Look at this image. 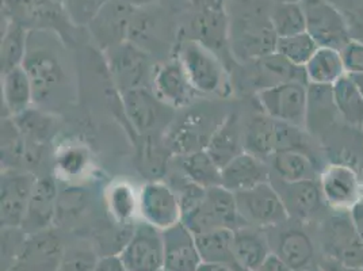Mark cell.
I'll return each instance as SVG.
<instances>
[{
	"mask_svg": "<svg viewBox=\"0 0 363 271\" xmlns=\"http://www.w3.org/2000/svg\"><path fill=\"white\" fill-rule=\"evenodd\" d=\"M90 166V152L84 147L68 145L56 155V171L62 179H79L89 172Z\"/></svg>",
	"mask_w": 363,
	"mask_h": 271,
	"instance_id": "cell-38",
	"label": "cell"
},
{
	"mask_svg": "<svg viewBox=\"0 0 363 271\" xmlns=\"http://www.w3.org/2000/svg\"><path fill=\"white\" fill-rule=\"evenodd\" d=\"M205 150L209 152L214 162L221 168L233 157L244 152L238 125L233 118H229L221 126H218V129L209 138Z\"/></svg>",
	"mask_w": 363,
	"mask_h": 271,
	"instance_id": "cell-33",
	"label": "cell"
},
{
	"mask_svg": "<svg viewBox=\"0 0 363 271\" xmlns=\"http://www.w3.org/2000/svg\"><path fill=\"white\" fill-rule=\"evenodd\" d=\"M23 68L30 77L34 106L57 113L71 102L72 75L56 31H29Z\"/></svg>",
	"mask_w": 363,
	"mask_h": 271,
	"instance_id": "cell-1",
	"label": "cell"
},
{
	"mask_svg": "<svg viewBox=\"0 0 363 271\" xmlns=\"http://www.w3.org/2000/svg\"><path fill=\"white\" fill-rule=\"evenodd\" d=\"M323 258L351 267H363V241L350 211H336L321 223Z\"/></svg>",
	"mask_w": 363,
	"mask_h": 271,
	"instance_id": "cell-2",
	"label": "cell"
},
{
	"mask_svg": "<svg viewBox=\"0 0 363 271\" xmlns=\"http://www.w3.org/2000/svg\"><path fill=\"white\" fill-rule=\"evenodd\" d=\"M277 37H289L306 31V16L301 1L278 3L270 18Z\"/></svg>",
	"mask_w": 363,
	"mask_h": 271,
	"instance_id": "cell-36",
	"label": "cell"
},
{
	"mask_svg": "<svg viewBox=\"0 0 363 271\" xmlns=\"http://www.w3.org/2000/svg\"><path fill=\"white\" fill-rule=\"evenodd\" d=\"M255 60H257V72L263 77L270 79L272 86L285 83V82H303L308 84L303 67H297L291 64L277 52L264 55Z\"/></svg>",
	"mask_w": 363,
	"mask_h": 271,
	"instance_id": "cell-35",
	"label": "cell"
},
{
	"mask_svg": "<svg viewBox=\"0 0 363 271\" xmlns=\"http://www.w3.org/2000/svg\"><path fill=\"white\" fill-rule=\"evenodd\" d=\"M362 132H363V125H362Z\"/></svg>",
	"mask_w": 363,
	"mask_h": 271,
	"instance_id": "cell-54",
	"label": "cell"
},
{
	"mask_svg": "<svg viewBox=\"0 0 363 271\" xmlns=\"http://www.w3.org/2000/svg\"><path fill=\"white\" fill-rule=\"evenodd\" d=\"M270 182V167L262 157L244 151L221 168V186L232 193Z\"/></svg>",
	"mask_w": 363,
	"mask_h": 271,
	"instance_id": "cell-20",
	"label": "cell"
},
{
	"mask_svg": "<svg viewBox=\"0 0 363 271\" xmlns=\"http://www.w3.org/2000/svg\"><path fill=\"white\" fill-rule=\"evenodd\" d=\"M233 255L242 271H257L272 255L267 235L245 226L233 231Z\"/></svg>",
	"mask_w": 363,
	"mask_h": 271,
	"instance_id": "cell-22",
	"label": "cell"
},
{
	"mask_svg": "<svg viewBox=\"0 0 363 271\" xmlns=\"http://www.w3.org/2000/svg\"><path fill=\"white\" fill-rule=\"evenodd\" d=\"M34 106L33 86L26 70L14 68L1 75V111L3 118H13Z\"/></svg>",
	"mask_w": 363,
	"mask_h": 271,
	"instance_id": "cell-23",
	"label": "cell"
},
{
	"mask_svg": "<svg viewBox=\"0 0 363 271\" xmlns=\"http://www.w3.org/2000/svg\"><path fill=\"white\" fill-rule=\"evenodd\" d=\"M122 109L137 135H148L166 125L174 109L160 102L153 91L138 87L121 94Z\"/></svg>",
	"mask_w": 363,
	"mask_h": 271,
	"instance_id": "cell-13",
	"label": "cell"
},
{
	"mask_svg": "<svg viewBox=\"0 0 363 271\" xmlns=\"http://www.w3.org/2000/svg\"><path fill=\"white\" fill-rule=\"evenodd\" d=\"M198 271H236L227 265H220V263H203L199 266Z\"/></svg>",
	"mask_w": 363,
	"mask_h": 271,
	"instance_id": "cell-48",
	"label": "cell"
},
{
	"mask_svg": "<svg viewBox=\"0 0 363 271\" xmlns=\"http://www.w3.org/2000/svg\"><path fill=\"white\" fill-rule=\"evenodd\" d=\"M277 189V187H275ZM278 193L282 197L289 219L308 221L321 211L325 204L318 179L286 183L281 182Z\"/></svg>",
	"mask_w": 363,
	"mask_h": 271,
	"instance_id": "cell-21",
	"label": "cell"
},
{
	"mask_svg": "<svg viewBox=\"0 0 363 271\" xmlns=\"http://www.w3.org/2000/svg\"><path fill=\"white\" fill-rule=\"evenodd\" d=\"M13 121L28 143L41 147H45L46 143L56 131V120L53 113L35 106L13 117Z\"/></svg>",
	"mask_w": 363,
	"mask_h": 271,
	"instance_id": "cell-32",
	"label": "cell"
},
{
	"mask_svg": "<svg viewBox=\"0 0 363 271\" xmlns=\"http://www.w3.org/2000/svg\"><path fill=\"white\" fill-rule=\"evenodd\" d=\"M164 271H198L202 259L194 233L178 223L163 231Z\"/></svg>",
	"mask_w": 363,
	"mask_h": 271,
	"instance_id": "cell-19",
	"label": "cell"
},
{
	"mask_svg": "<svg viewBox=\"0 0 363 271\" xmlns=\"http://www.w3.org/2000/svg\"><path fill=\"white\" fill-rule=\"evenodd\" d=\"M62 258L60 238L49 228L28 236L14 267L21 271H55L61 266Z\"/></svg>",
	"mask_w": 363,
	"mask_h": 271,
	"instance_id": "cell-18",
	"label": "cell"
},
{
	"mask_svg": "<svg viewBox=\"0 0 363 271\" xmlns=\"http://www.w3.org/2000/svg\"><path fill=\"white\" fill-rule=\"evenodd\" d=\"M29 31L16 22L4 19L0 44V72L1 75L23 65L28 50Z\"/></svg>",
	"mask_w": 363,
	"mask_h": 271,
	"instance_id": "cell-29",
	"label": "cell"
},
{
	"mask_svg": "<svg viewBox=\"0 0 363 271\" xmlns=\"http://www.w3.org/2000/svg\"><path fill=\"white\" fill-rule=\"evenodd\" d=\"M257 271H293L289 269L288 266L279 260L275 255H272L266 262L264 265Z\"/></svg>",
	"mask_w": 363,
	"mask_h": 271,
	"instance_id": "cell-47",
	"label": "cell"
},
{
	"mask_svg": "<svg viewBox=\"0 0 363 271\" xmlns=\"http://www.w3.org/2000/svg\"><path fill=\"white\" fill-rule=\"evenodd\" d=\"M318 267L321 271H363V267H351V266H345L342 263L333 262L331 259L323 258L321 262L318 263Z\"/></svg>",
	"mask_w": 363,
	"mask_h": 271,
	"instance_id": "cell-45",
	"label": "cell"
},
{
	"mask_svg": "<svg viewBox=\"0 0 363 271\" xmlns=\"http://www.w3.org/2000/svg\"><path fill=\"white\" fill-rule=\"evenodd\" d=\"M198 251L203 263L227 265L236 271H242L233 255V231L220 228L196 236Z\"/></svg>",
	"mask_w": 363,
	"mask_h": 271,
	"instance_id": "cell-27",
	"label": "cell"
},
{
	"mask_svg": "<svg viewBox=\"0 0 363 271\" xmlns=\"http://www.w3.org/2000/svg\"><path fill=\"white\" fill-rule=\"evenodd\" d=\"M59 211V187L52 175L37 177L30 202L22 229L28 233H38L49 229Z\"/></svg>",
	"mask_w": 363,
	"mask_h": 271,
	"instance_id": "cell-17",
	"label": "cell"
},
{
	"mask_svg": "<svg viewBox=\"0 0 363 271\" xmlns=\"http://www.w3.org/2000/svg\"><path fill=\"white\" fill-rule=\"evenodd\" d=\"M350 214H351V219H352L355 228L363 241V198L357 205H354L350 209Z\"/></svg>",
	"mask_w": 363,
	"mask_h": 271,
	"instance_id": "cell-46",
	"label": "cell"
},
{
	"mask_svg": "<svg viewBox=\"0 0 363 271\" xmlns=\"http://www.w3.org/2000/svg\"><path fill=\"white\" fill-rule=\"evenodd\" d=\"M105 55L113 83L120 94L145 87V82L150 75L152 77L147 53L132 40L107 49Z\"/></svg>",
	"mask_w": 363,
	"mask_h": 271,
	"instance_id": "cell-7",
	"label": "cell"
},
{
	"mask_svg": "<svg viewBox=\"0 0 363 271\" xmlns=\"http://www.w3.org/2000/svg\"><path fill=\"white\" fill-rule=\"evenodd\" d=\"M303 70L308 84L318 86H333L342 76L346 75L340 50L325 46L318 48Z\"/></svg>",
	"mask_w": 363,
	"mask_h": 271,
	"instance_id": "cell-25",
	"label": "cell"
},
{
	"mask_svg": "<svg viewBox=\"0 0 363 271\" xmlns=\"http://www.w3.org/2000/svg\"><path fill=\"white\" fill-rule=\"evenodd\" d=\"M163 271H164V270H163Z\"/></svg>",
	"mask_w": 363,
	"mask_h": 271,
	"instance_id": "cell-55",
	"label": "cell"
},
{
	"mask_svg": "<svg viewBox=\"0 0 363 271\" xmlns=\"http://www.w3.org/2000/svg\"><path fill=\"white\" fill-rule=\"evenodd\" d=\"M28 236L22 228H1V265L16 266Z\"/></svg>",
	"mask_w": 363,
	"mask_h": 271,
	"instance_id": "cell-41",
	"label": "cell"
},
{
	"mask_svg": "<svg viewBox=\"0 0 363 271\" xmlns=\"http://www.w3.org/2000/svg\"><path fill=\"white\" fill-rule=\"evenodd\" d=\"M328 1L330 4H333V7H336L339 11H343V10H350L355 6L357 0H325Z\"/></svg>",
	"mask_w": 363,
	"mask_h": 271,
	"instance_id": "cell-49",
	"label": "cell"
},
{
	"mask_svg": "<svg viewBox=\"0 0 363 271\" xmlns=\"http://www.w3.org/2000/svg\"><path fill=\"white\" fill-rule=\"evenodd\" d=\"M1 4L3 18L26 31H56L61 35V28L72 25L56 0H1Z\"/></svg>",
	"mask_w": 363,
	"mask_h": 271,
	"instance_id": "cell-6",
	"label": "cell"
},
{
	"mask_svg": "<svg viewBox=\"0 0 363 271\" xmlns=\"http://www.w3.org/2000/svg\"><path fill=\"white\" fill-rule=\"evenodd\" d=\"M151 84L156 98L171 109L189 105L197 92L178 60L157 65L152 72Z\"/></svg>",
	"mask_w": 363,
	"mask_h": 271,
	"instance_id": "cell-16",
	"label": "cell"
},
{
	"mask_svg": "<svg viewBox=\"0 0 363 271\" xmlns=\"http://www.w3.org/2000/svg\"><path fill=\"white\" fill-rule=\"evenodd\" d=\"M181 62L191 86L199 94H220L225 87V70L211 48L190 38L178 48Z\"/></svg>",
	"mask_w": 363,
	"mask_h": 271,
	"instance_id": "cell-3",
	"label": "cell"
},
{
	"mask_svg": "<svg viewBox=\"0 0 363 271\" xmlns=\"http://www.w3.org/2000/svg\"><path fill=\"white\" fill-rule=\"evenodd\" d=\"M340 55L347 75H362L363 41L351 40L347 45L343 46Z\"/></svg>",
	"mask_w": 363,
	"mask_h": 271,
	"instance_id": "cell-42",
	"label": "cell"
},
{
	"mask_svg": "<svg viewBox=\"0 0 363 271\" xmlns=\"http://www.w3.org/2000/svg\"><path fill=\"white\" fill-rule=\"evenodd\" d=\"M136 9L122 0H110L87 26L104 50L129 40Z\"/></svg>",
	"mask_w": 363,
	"mask_h": 271,
	"instance_id": "cell-14",
	"label": "cell"
},
{
	"mask_svg": "<svg viewBox=\"0 0 363 271\" xmlns=\"http://www.w3.org/2000/svg\"><path fill=\"white\" fill-rule=\"evenodd\" d=\"M274 226L277 236L269 239L272 255L282 260L290 270L308 271L315 267L316 248L312 238L300 226Z\"/></svg>",
	"mask_w": 363,
	"mask_h": 271,
	"instance_id": "cell-15",
	"label": "cell"
},
{
	"mask_svg": "<svg viewBox=\"0 0 363 271\" xmlns=\"http://www.w3.org/2000/svg\"><path fill=\"white\" fill-rule=\"evenodd\" d=\"M0 179L1 228H21L37 175L28 170H1Z\"/></svg>",
	"mask_w": 363,
	"mask_h": 271,
	"instance_id": "cell-10",
	"label": "cell"
},
{
	"mask_svg": "<svg viewBox=\"0 0 363 271\" xmlns=\"http://www.w3.org/2000/svg\"><path fill=\"white\" fill-rule=\"evenodd\" d=\"M122 1H125V3H128V4H130V6L137 9V7H143V6L150 4L153 0H122Z\"/></svg>",
	"mask_w": 363,
	"mask_h": 271,
	"instance_id": "cell-50",
	"label": "cell"
},
{
	"mask_svg": "<svg viewBox=\"0 0 363 271\" xmlns=\"http://www.w3.org/2000/svg\"><path fill=\"white\" fill-rule=\"evenodd\" d=\"M318 48L320 46L313 37L308 31H303L289 37H278L274 52L284 56L291 64L303 68L306 62L313 57Z\"/></svg>",
	"mask_w": 363,
	"mask_h": 271,
	"instance_id": "cell-37",
	"label": "cell"
},
{
	"mask_svg": "<svg viewBox=\"0 0 363 271\" xmlns=\"http://www.w3.org/2000/svg\"><path fill=\"white\" fill-rule=\"evenodd\" d=\"M56 1H57V3H60V4H64V1H65V0H56Z\"/></svg>",
	"mask_w": 363,
	"mask_h": 271,
	"instance_id": "cell-53",
	"label": "cell"
},
{
	"mask_svg": "<svg viewBox=\"0 0 363 271\" xmlns=\"http://www.w3.org/2000/svg\"><path fill=\"white\" fill-rule=\"evenodd\" d=\"M235 197L240 217L247 226L274 228L290 220L282 197L270 182L235 193Z\"/></svg>",
	"mask_w": 363,
	"mask_h": 271,
	"instance_id": "cell-5",
	"label": "cell"
},
{
	"mask_svg": "<svg viewBox=\"0 0 363 271\" xmlns=\"http://www.w3.org/2000/svg\"><path fill=\"white\" fill-rule=\"evenodd\" d=\"M194 29L197 31L198 37L194 40H197L201 44L211 49L213 46H223V43L227 40V35H225L227 25H225L224 16L214 10H209L202 16H199Z\"/></svg>",
	"mask_w": 363,
	"mask_h": 271,
	"instance_id": "cell-39",
	"label": "cell"
},
{
	"mask_svg": "<svg viewBox=\"0 0 363 271\" xmlns=\"http://www.w3.org/2000/svg\"><path fill=\"white\" fill-rule=\"evenodd\" d=\"M107 211L121 226H130L140 214L138 193L126 182H116L106 190Z\"/></svg>",
	"mask_w": 363,
	"mask_h": 271,
	"instance_id": "cell-31",
	"label": "cell"
},
{
	"mask_svg": "<svg viewBox=\"0 0 363 271\" xmlns=\"http://www.w3.org/2000/svg\"><path fill=\"white\" fill-rule=\"evenodd\" d=\"M352 79H354V82L357 83V86H358V89L361 90L363 95V74L362 75H350Z\"/></svg>",
	"mask_w": 363,
	"mask_h": 271,
	"instance_id": "cell-51",
	"label": "cell"
},
{
	"mask_svg": "<svg viewBox=\"0 0 363 271\" xmlns=\"http://www.w3.org/2000/svg\"><path fill=\"white\" fill-rule=\"evenodd\" d=\"M306 31L313 37L318 46L342 50L352 40L347 22L342 11L325 0H301Z\"/></svg>",
	"mask_w": 363,
	"mask_h": 271,
	"instance_id": "cell-9",
	"label": "cell"
},
{
	"mask_svg": "<svg viewBox=\"0 0 363 271\" xmlns=\"http://www.w3.org/2000/svg\"><path fill=\"white\" fill-rule=\"evenodd\" d=\"M110 0H65L64 10L76 28H87Z\"/></svg>",
	"mask_w": 363,
	"mask_h": 271,
	"instance_id": "cell-40",
	"label": "cell"
},
{
	"mask_svg": "<svg viewBox=\"0 0 363 271\" xmlns=\"http://www.w3.org/2000/svg\"><path fill=\"white\" fill-rule=\"evenodd\" d=\"M94 271H126L118 255L104 256Z\"/></svg>",
	"mask_w": 363,
	"mask_h": 271,
	"instance_id": "cell-44",
	"label": "cell"
},
{
	"mask_svg": "<svg viewBox=\"0 0 363 271\" xmlns=\"http://www.w3.org/2000/svg\"><path fill=\"white\" fill-rule=\"evenodd\" d=\"M320 187L324 201L335 211H350L362 199V181L358 171L346 163H333L323 170Z\"/></svg>",
	"mask_w": 363,
	"mask_h": 271,
	"instance_id": "cell-12",
	"label": "cell"
},
{
	"mask_svg": "<svg viewBox=\"0 0 363 271\" xmlns=\"http://www.w3.org/2000/svg\"><path fill=\"white\" fill-rule=\"evenodd\" d=\"M184 178L202 189L221 186V167L205 148L187 153L182 160Z\"/></svg>",
	"mask_w": 363,
	"mask_h": 271,
	"instance_id": "cell-30",
	"label": "cell"
},
{
	"mask_svg": "<svg viewBox=\"0 0 363 271\" xmlns=\"http://www.w3.org/2000/svg\"><path fill=\"white\" fill-rule=\"evenodd\" d=\"M118 256L126 271H163V231L143 220L135 226L132 236Z\"/></svg>",
	"mask_w": 363,
	"mask_h": 271,
	"instance_id": "cell-8",
	"label": "cell"
},
{
	"mask_svg": "<svg viewBox=\"0 0 363 271\" xmlns=\"http://www.w3.org/2000/svg\"><path fill=\"white\" fill-rule=\"evenodd\" d=\"M262 111L272 120L293 126L306 128L308 84L303 82H285L263 87L257 92Z\"/></svg>",
	"mask_w": 363,
	"mask_h": 271,
	"instance_id": "cell-4",
	"label": "cell"
},
{
	"mask_svg": "<svg viewBox=\"0 0 363 271\" xmlns=\"http://www.w3.org/2000/svg\"><path fill=\"white\" fill-rule=\"evenodd\" d=\"M333 104L340 117L352 128L362 129L363 95L351 76H342L333 86Z\"/></svg>",
	"mask_w": 363,
	"mask_h": 271,
	"instance_id": "cell-28",
	"label": "cell"
},
{
	"mask_svg": "<svg viewBox=\"0 0 363 271\" xmlns=\"http://www.w3.org/2000/svg\"><path fill=\"white\" fill-rule=\"evenodd\" d=\"M281 144V122L272 120L266 114L251 121L245 132V151L259 157H270L279 151Z\"/></svg>",
	"mask_w": 363,
	"mask_h": 271,
	"instance_id": "cell-26",
	"label": "cell"
},
{
	"mask_svg": "<svg viewBox=\"0 0 363 271\" xmlns=\"http://www.w3.org/2000/svg\"><path fill=\"white\" fill-rule=\"evenodd\" d=\"M308 271H321L320 270V267L318 266H315V267H312V269H309Z\"/></svg>",
	"mask_w": 363,
	"mask_h": 271,
	"instance_id": "cell-52",
	"label": "cell"
},
{
	"mask_svg": "<svg viewBox=\"0 0 363 271\" xmlns=\"http://www.w3.org/2000/svg\"><path fill=\"white\" fill-rule=\"evenodd\" d=\"M26 140L13 118L1 121V170H25Z\"/></svg>",
	"mask_w": 363,
	"mask_h": 271,
	"instance_id": "cell-34",
	"label": "cell"
},
{
	"mask_svg": "<svg viewBox=\"0 0 363 271\" xmlns=\"http://www.w3.org/2000/svg\"><path fill=\"white\" fill-rule=\"evenodd\" d=\"M96 260L89 251H74L68 259L62 258L61 266L64 271H94L96 267Z\"/></svg>",
	"mask_w": 363,
	"mask_h": 271,
	"instance_id": "cell-43",
	"label": "cell"
},
{
	"mask_svg": "<svg viewBox=\"0 0 363 271\" xmlns=\"http://www.w3.org/2000/svg\"><path fill=\"white\" fill-rule=\"evenodd\" d=\"M270 167L275 171L281 182H294L318 179L316 167L309 155L297 150H284L272 153Z\"/></svg>",
	"mask_w": 363,
	"mask_h": 271,
	"instance_id": "cell-24",
	"label": "cell"
},
{
	"mask_svg": "<svg viewBox=\"0 0 363 271\" xmlns=\"http://www.w3.org/2000/svg\"><path fill=\"white\" fill-rule=\"evenodd\" d=\"M141 219L160 231L182 221L179 197L163 181L147 182L138 192Z\"/></svg>",
	"mask_w": 363,
	"mask_h": 271,
	"instance_id": "cell-11",
	"label": "cell"
}]
</instances>
